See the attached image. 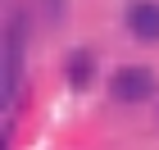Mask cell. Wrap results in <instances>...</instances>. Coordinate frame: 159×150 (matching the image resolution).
<instances>
[{
  "label": "cell",
  "instance_id": "3957f363",
  "mask_svg": "<svg viewBox=\"0 0 159 150\" xmlns=\"http://www.w3.org/2000/svg\"><path fill=\"white\" fill-rule=\"evenodd\" d=\"M91 68H96L91 50H73V55H68V82H73L77 91H82V87H91Z\"/></svg>",
  "mask_w": 159,
  "mask_h": 150
},
{
  "label": "cell",
  "instance_id": "6da1fadb",
  "mask_svg": "<svg viewBox=\"0 0 159 150\" xmlns=\"http://www.w3.org/2000/svg\"><path fill=\"white\" fill-rule=\"evenodd\" d=\"M109 96L118 105H136V100L155 96V73L150 68H118L114 82H109Z\"/></svg>",
  "mask_w": 159,
  "mask_h": 150
},
{
  "label": "cell",
  "instance_id": "7a4b0ae2",
  "mask_svg": "<svg viewBox=\"0 0 159 150\" xmlns=\"http://www.w3.org/2000/svg\"><path fill=\"white\" fill-rule=\"evenodd\" d=\"M127 27H132L141 41H159V5H155V0H141V5H132V14H127Z\"/></svg>",
  "mask_w": 159,
  "mask_h": 150
}]
</instances>
